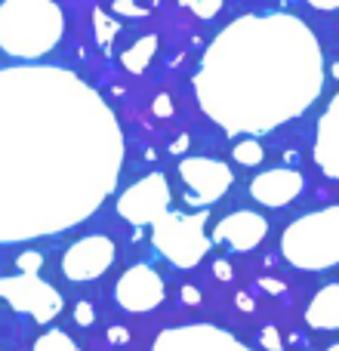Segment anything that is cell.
<instances>
[{
	"label": "cell",
	"instance_id": "obj_31",
	"mask_svg": "<svg viewBox=\"0 0 339 351\" xmlns=\"http://www.w3.org/2000/svg\"><path fill=\"white\" fill-rule=\"evenodd\" d=\"M327 351H339V342H334V346H330Z\"/></svg>",
	"mask_w": 339,
	"mask_h": 351
},
{
	"label": "cell",
	"instance_id": "obj_9",
	"mask_svg": "<svg viewBox=\"0 0 339 351\" xmlns=\"http://www.w3.org/2000/svg\"><path fill=\"white\" fill-rule=\"evenodd\" d=\"M152 351H253L247 348L235 333L213 324H185L173 327L154 339Z\"/></svg>",
	"mask_w": 339,
	"mask_h": 351
},
{
	"label": "cell",
	"instance_id": "obj_26",
	"mask_svg": "<svg viewBox=\"0 0 339 351\" xmlns=\"http://www.w3.org/2000/svg\"><path fill=\"white\" fill-rule=\"evenodd\" d=\"M127 339H130V333L124 327H111L108 330V342H115V346H124Z\"/></svg>",
	"mask_w": 339,
	"mask_h": 351
},
{
	"label": "cell",
	"instance_id": "obj_30",
	"mask_svg": "<svg viewBox=\"0 0 339 351\" xmlns=\"http://www.w3.org/2000/svg\"><path fill=\"white\" fill-rule=\"evenodd\" d=\"M237 308H241V311H253L256 305H253V299H250L247 293H241V296H237Z\"/></svg>",
	"mask_w": 339,
	"mask_h": 351
},
{
	"label": "cell",
	"instance_id": "obj_25",
	"mask_svg": "<svg viewBox=\"0 0 339 351\" xmlns=\"http://www.w3.org/2000/svg\"><path fill=\"white\" fill-rule=\"evenodd\" d=\"M182 302L185 305H200V290H194V287H182Z\"/></svg>",
	"mask_w": 339,
	"mask_h": 351
},
{
	"label": "cell",
	"instance_id": "obj_6",
	"mask_svg": "<svg viewBox=\"0 0 339 351\" xmlns=\"http://www.w3.org/2000/svg\"><path fill=\"white\" fill-rule=\"evenodd\" d=\"M176 176H179L182 200L194 210H207L216 200H222L235 182L231 167L216 158H185L176 167Z\"/></svg>",
	"mask_w": 339,
	"mask_h": 351
},
{
	"label": "cell",
	"instance_id": "obj_8",
	"mask_svg": "<svg viewBox=\"0 0 339 351\" xmlns=\"http://www.w3.org/2000/svg\"><path fill=\"white\" fill-rule=\"evenodd\" d=\"M170 200H173V191H170L167 176L148 173L117 197V213L130 225L142 228V225H154L164 213H170Z\"/></svg>",
	"mask_w": 339,
	"mask_h": 351
},
{
	"label": "cell",
	"instance_id": "obj_29",
	"mask_svg": "<svg viewBox=\"0 0 339 351\" xmlns=\"http://www.w3.org/2000/svg\"><path fill=\"white\" fill-rule=\"evenodd\" d=\"M213 271H216V278L231 280V265H229V262H216V268H213Z\"/></svg>",
	"mask_w": 339,
	"mask_h": 351
},
{
	"label": "cell",
	"instance_id": "obj_1",
	"mask_svg": "<svg viewBox=\"0 0 339 351\" xmlns=\"http://www.w3.org/2000/svg\"><path fill=\"white\" fill-rule=\"evenodd\" d=\"M124 152L115 108L84 77L0 68V243L86 222L115 194Z\"/></svg>",
	"mask_w": 339,
	"mask_h": 351
},
{
	"label": "cell",
	"instance_id": "obj_5",
	"mask_svg": "<svg viewBox=\"0 0 339 351\" xmlns=\"http://www.w3.org/2000/svg\"><path fill=\"white\" fill-rule=\"evenodd\" d=\"M152 243L173 268H194L210 253L213 237L207 234V210H170L152 225Z\"/></svg>",
	"mask_w": 339,
	"mask_h": 351
},
{
	"label": "cell",
	"instance_id": "obj_27",
	"mask_svg": "<svg viewBox=\"0 0 339 351\" xmlns=\"http://www.w3.org/2000/svg\"><path fill=\"white\" fill-rule=\"evenodd\" d=\"M305 3H312L315 10H324V12H334V10H339V0H305Z\"/></svg>",
	"mask_w": 339,
	"mask_h": 351
},
{
	"label": "cell",
	"instance_id": "obj_24",
	"mask_svg": "<svg viewBox=\"0 0 339 351\" xmlns=\"http://www.w3.org/2000/svg\"><path fill=\"white\" fill-rule=\"evenodd\" d=\"M154 114H158V117H170V114H173V99H170L167 93H161V96L154 99Z\"/></svg>",
	"mask_w": 339,
	"mask_h": 351
},
{
	"label": "cell",
	"instance_id": "obj_19",
	"mask_svg": "<svg viewBox=\"0 0 339 351\" xmlns=\"http://www.w3.org/2000/svg\"><path fill=\"white\" fill-rule=\"evenodd\" d=\"M117 31H121V22H115V19H108L102 10H96V37H99V40L108 43Z\"/></svg>",
	"mask_w": 339,
	"mask_h": 351
},
{
	"label": "cell",
	"instance_id": "obj_4",
	"mask_svg": "<svg viewBox=\"0 0 339 351\" xmlns=\"http://www.w3.org/2000/svg\"><path fill=\"white\" fill-rule=\"evenodd\" d=\"M281 253L299 271H327L339 265V204L305 213L287 225Z\"/></svg>",
	"mask_w": 339,
	"mask_h": 351
},
{
	"label": "cell",
	"instance_id": "obj_22",
	"mask_svg": "<svg viewBox=\"0 0 339 351\" xmlns=\"http://www.w3.org/2000/svg\"><path fill=\"white\" fill-rule=\"evenodd\" d=\"M262 348H268V351H284V342H281V336H278V330H274V327H266V330H262Z\"/></svg>",
	"mask_w": 339,
	"mask_h": 351
},
{
	"label": "cell",
	"instance_id": "obj_10",
	"mask_svg": "<svg viewBox=\"0 0 339 351\" xmlns=\"http://www.w3.org/2000/svg\"><path fill=\"white\" fill-rule=\"evenodd\" d=\"M115 241L105 234H90L74 241L71 247L62 256V271H65L68 280L74 284H84V280H93L99 274H105L115 262Z\"/></svg>",
	"mask_w": 339,
	"mask_h": 351
},
{
	"label": "cell",
	"instance_id": "obj_14",
	"mask_svg": "<svg viewBox=\"0 0 339 351\" xmlns=\"http://www.w3.org/2000/svg\"><path fill=\"white\" fill-rule=\"evenodd\" d=\"M315 164L327 179L339 182V93L327 102L315 127Z\"/></svg>",
	"mask_w": 339,
	"mask_h": 351
},
{
	"label": "cell",
	"instance_id": "obj_17",
	"mask_svg": "<svg viewBox=\"0 0 339 351\" xmlns=\"http://www.w3.org/2000/svg\"><path fill=\"white\" fill-rule=\"evenodd\" d=\"M231 158H235V164H241V167H259L262 158H266V152H262V145L256 139H241L235 148H231Z\"/></svg>",
	"mask_w": 339,
	"mask_h": 351
},
{
	"label": "cell",
	"instance_id": "obj_11",
	"mask_svg": "<svg viewBox=\"0 0 339 351\" xmlns=\"http://www.w3.org/2000/svg\"><path fill=\"white\" fill-rule=\"evenodd\" d=\"M167 296L164 278L154 271L152 265H133L121 274L115 287V299L124 311H133V315H142V311H154Z\"/></svg>",
	"mask_w": 339,
	"mask_h": 351
},
{
	"label": "cell",
	"instance_id": "obj_21",
	"mask_svg": "<svg viewBox=\"0 0 339 351\" xmlns=\"http://www.w3.org/2000/svg\"><path fill=\"white\" fill-rule=\"evenodd\" d=\"M188 6H191L200 19H213L219 10H222V0H188Z\"/></svg>",
	"mask_w": 339,
	"mask_h": 351
},
{
	"label": "cell",
	"instance_id": "obj_15",
	"mask_svg": "<svg viewBox=\"0 0 339 351\" xmlns=\"http://www.w3.org/2000/svg\"><path fill=\"white\" fill-rule=\"evenodd\" d=\"M305 324L312 330H339V284H327L315 293L305 308Z\"/></svg>",
	"mask_w": 339,
	"mask_h": 351
},
{
	"label": "cell",
	"instance_id": "obj_18",
	"mask_svg": "<svg viewBox=\"0 0 339 351\" xmlns=\"http://www.w3.org/2000/svg\"><path fill=\"white\" fill-rule=\"evenodd\" d=\"M31 351H80V348L68 333H62V330H49V333H43L40 339L34 342Z\"/></svg>",
	"mask_w": 339,
	"mask_h": 351
},
{
	"label": "cell",
	"instance_id": "obj_13",
	"mask_svg": "<svg viewBox=\"0 0 339 351\" xmlns=\"http://www.w3.org/2000/svg\"><path fill=\"white\" fill-rule=\"evenodd\" d=\"M305 188V179L299 170L290 167H278V170H266L250 182V194L256 204L262 206H287L290 200H296Z\"/></svg>",
	"mask_w": 339,
	"mask_h": 351
},
{
	"label": "cell",
	"instance_id": "obj_20",
	"mask_svg": "<svg viewBox=\"0 0 339 351\" xmlns=\"http://www.w3.org/2000/svg\"><path fill=\"white\" fill-rule=\"evenodd\" d=\"M16 265H19V271L22 274H37L40 271V265H43V256L34 253V250H28V253H22L16 259Z\"/></svg>",
	"mask_w": 339,
	"mask_h": 351
},
{
	"label": "cell",
	"instance_id": "obj_28",
	"mask_svg": "<svg viewBox=\"0 0 339 351\" xmlns=\"http://www.w3.org/2000/svg\"><path fill=\"white\" fill-rule=\"evenodd\" d=\"M259 287L262 290H268V293H284V284H281V280H272V278H262Z\"/></svg>",
	"mask_w": 339,
	"mask_h": 351
},
{
	"label": "cell",
	"instance_id": "obj_7",
	"mask_svg": "<svg viewBox=\"0 0 339 351\" xmlns=\"http://www.w3.org/2000/svg\"><path fill=\"white\" fill-rule=\"evenodd\" d=\"M0 299L10 305L12 311H25L31 321L49 324L53 317L62 315V293L40 280L37 274H12V278H0Z\"/></svg>",
	"mask_w": 339,
	"mask_h": 351
},
{
	"label": "cell",
	"instance_id": "obj_23",
	"mask_svg": "<svg viewBox=\"0 0 339 351\" xmlns=\"http://www.w3.org/2000/svg\"><path fill=\"white\" fill-rule=\"evenodd\" d=\"M93 317H96V315H93V305L90 302H78V305H74V321H78L80 327H90Z\"/></svg>",
	"mask_w": 339,
	"mask_h": 351
},
{
	"label": "cell",
	"instance_id": "obj_2",
	"mask_svg": "<svg viewBox=\"0 0 339 351\" xmlns=\"http://www.w3.org/2000/svg\"><path fill=\"white\" fill-rule=\"evenodd\" d=\"M324 49L293 12H247L200 56L191 90L198 108L229 136H266L296 121L324 90Z\"/></svg>",
	"mask_w": 339,
	"mask_h": 351
},
{
	"label": "cell",
	"instance_id": "obj_16",
	"mask_svg": "<svg viewBox=\"0 0 339 351\" xmlns=\"http://www.w3.org/2000/svg\"><path fill=\"white\" fill-rule=\"evenodd\" d=\"M158 34H145V37H139V40H133L127 49L121 53V65H124V71H130V74H142L148 65H152V59H154V53H158Z\"/></svg>",
	"mask_w": 339,
	"mask_h": 351
},
{
	"label": "cell",
	"instance_id": "obj_12",
	"mask_svg": "<svg viewBox=\"0 0 339 351\" xmlns=\"http://www.w3.org/2000/svg\"><path fill=\"white\" fill-rule=\"evenodd\" d=\"M266 234H268L266 216H259L253 210H237V213H229L225 219H219L216 231H213V241L225 243L235 253H250V250H256L266 241Z\"/></svg>",
	"mask_w": 339,
	"mask_h": 351
},
{
	"label": "cell",
	"instance_id": "obj_3",
	"mask_svg": "<svg viewBox=\"0 0 339 351\" xmlns=\"http://www.w3.org/2000/svg\"><path fill=\"white\" fill-rule=\"evenodd\" d=\"M65 34L56 0H0V53L34 62L53 53Z\"/></svg>",
	"mask_w": 339,
	"mask_h": 351
}]
</instances>
